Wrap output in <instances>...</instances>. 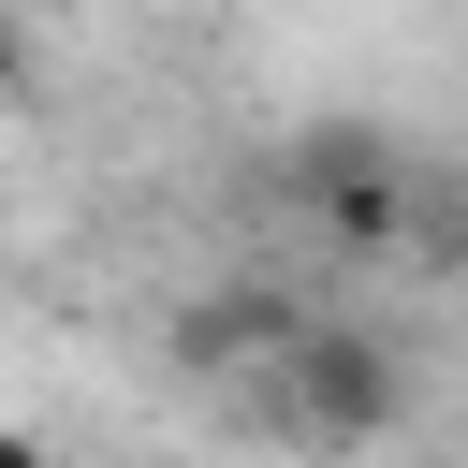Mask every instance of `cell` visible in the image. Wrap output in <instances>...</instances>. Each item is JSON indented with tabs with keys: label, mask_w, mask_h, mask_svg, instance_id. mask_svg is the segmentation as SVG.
Segmentation results:
<instances>
[{
	"label": "cell",
	"mask_w": 468,
	"mask_h": 468,
	"mask_svg": "<svg viewBox=\"0 0 468 468\" xmlns=\"http://www.w3.org/2000/svg\"><path fill=\"white\" fill-rule=\"evenodd\" d=\"M263 395H278V424L322 439V453H380V439L410 424V366H395V336H366V322H307V336L263 366Z\"/></svg>",
	"instance_id": "obj_1"
},
{
	"label": "cell",
	"mask_w": 468,
	"mask_h": 468,
	"mask_svg": "<svg viewBox=\"0 0 468 468\" xmlns=\"http://www.w3.org/2000/svg\"><path fill=\"white\" fill-rule=\"evenodd\" d=\"M410 263H468V205L410 176Z\"/></svg>",
	"instance_id": "obj_4"
},
{
	"label": "cell",
	"mask_w": 468,
	"mask_h": 468,
	"mask_svg": "<svg viewBox=\"0 0 468 468\" xmlns=\"http://www.w3.org/2000/svg\"><path fill=\"white\" fill-rule=\"evenodd\" d=\"M307 219H322V249L395 263V249H410V161L366 146V132H322V146H307Z\"/></svg>",
	"instance_id": "obj_2"
},
{
	"label": "cell",
	"mask_w": 468,
	"mask_h": 468,
	"mask_svg": "<svg viewBox=\"0 0 468 468\" xmlns=\"http://www.w3.org/2000/svg\"><path fill=\"white\" fill-rule=\"evenodd\" d=\"M292 336H307V307H292V292H249V278H234V292H205V307L176 322V351H190L205 380H263Z\"/></svg>",
	"instance_id": "obj_3"
},
{
	"label": "cell",
	"mask_w": 468,
	"mask_h": 468,
	"mask_svg": "<svg viewBox=\"0 0 468 468\" xmlns=\"http://www.w3.org/2000/svg\"><path fill=\"white\" fill-rule=\"evenodd\" d=\"M0 468H58V453H44V439H29V424H0Z\"/></svg>",
	"instance_id": "obj_5"
}]
</instances>
